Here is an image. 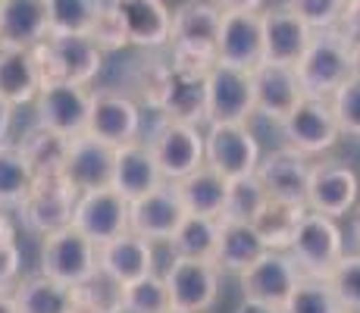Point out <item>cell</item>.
Listing matches in <instances>:
<instances>
[{
	"label": "cell",
	"mask_w": 360,
	"mask_h": 313,
	"mask_svg": "<svg viewBox=\"0 0 360 313\" xmlns=\"http://www.w3.org/2000/svg\"><path fill=\"white\" fill-rule=\"evenodd\" d=\"M345 313H360V310H345Z\"/></svg>",
	"instance_id": "54"
},
{
	"label": "cell",
	"mask_w": 360,
	"mask_h": 313,
	"mask_svg": "<svg viewBox=\"0 0 360 313\" xmlns=\"http://www.w3.org/2000/svg\"><path fill=\"white\" fill-rule=\"evenodd\" d=\"M326 282L332 285L345 310H360V254H342V260L332 267Z\"/></svg>",
	"instance_id": "41"
},
{
	"label": "cell",
	"mask_w": 360,
	"mask_h": 313,
	"mask_svg": "<svg viewBox=\"0 0 360 313\" xmlns=\"http://www.w3.org/2000/svg\"><path fill=\"white\" fill-rule=\"evenodd\" d=\"M75 288V310L85 313H126V282H120L113 273L98 267L85 282Z\"/></svg>",
	"instance_id": "32"
},
{
	"label": "cell",
	"mask_w": 360,
	"mask_h": 313,
	"mask_svg": "<svg viewBox=\"0 0 360 313\" xmlns=\"http://www.w3.org/2000/svg\"><path fill=\"white\" fill-rule=\"evenodd\" d=\"M169 313H176V310H169Z\"/></svg>",
	"instance_id": "56"
},
{
	"label": "cell",
	"mask_w": 360,
	"mask_h": 313,
	"mask_svg": "<svg viewBox=\"0 0 360 313\" xmlns=\"http://www.w3.org/2000/svg\"><path fill=\"white\" fill-rule=\"evenodd\" d=\"M10 125H13V103L0 97V144H4L6 135H10Z\"/></svg>",
	"instance_id": "48"
},
{
	"label": "cell",
	"mask_w": 360,
	"mask_h": 313,
	"mask_svg": "<svg viewBox=\"0 0 360 313\" xmlns=\"http://www.w3.org/2000/svg\"><path fill=\"white\" fill-rule=\"evenodd\" d=\"M297 82H301L307 97H329L357 72L354 63V47L342 38L335 29H320L314 32L307 51L295 63Z\"/></svg>",
	"instance_id": "2"
},
{
	"label": "cell",
	"mask_w": 360,
	"mask_h": 313,
	"mask_svg": "<svg viewBox=\"0 0 360 313\" xmlns=\"http://www.w3.org/2000/svg\"><path fill=\"white\" fill-rule=\"evenodd\" d=\"M185 213H200V217H223L226 194H229V179L217 172L213 166L200 163L188 176L172 182Z\"/></svg>",
	"instance_id": "28"
},
{
	"label": "cell",
	"mask_w": 360,
	"mask_h": 313,
	"mask_svg": "<svg viewBox=\"0 0 360 313\" xmlns=\"http://www.w3.org/2000/svg\"><path fill=\"white\" fill-rule=\"evenodd\" d=\"M34 110L38 122L60 135L72 138L88 129V110H91V91L88 85H72V82H51L41 85L34 94Z\"/></svg>",
	"instance_id": "12"
},
{
	"label": "cell",
	"mask_w": 360,
	"mask_h": 313,
	"mask_svg": "<svg viewBox=\"0 0 360 313\" xmlns=\"http://www.w3.org/2000/svg\"><path fill=\"white\" fill-rule=\"evenodd\" d=\"M169 307L176 313H210L219 298V269L213 260L179 257L166 269Z\"/></svg>",
	"instance_id": "6"
},
{
	"label": "cell",
	"mask_w": 360,
	"mask_h": 313,
	"mask_svg": "<svg viewBox=\"0 0 360 313\" xmlns=\"http://www.w3.org/2000/svg\"><path fill=\"white\" fill-rule=\"evenodd\" d=\"M345 4L348 0H288L285 6L292 13H297L314 32H320V29H332L338 23Z\"/></svg>",
	"instance_id": "43"
},
{
	"label": "cell",
	"mask_w": 360,
	"mask_h": 313,
	"mask_svg": "<svg viewBox=\"0 0 360 313\" xmlns=\"http://www.w3.org/2000/svg\"><path fill=\"white\" fill-rule=\"evenodd\" d=\"M51 34H88L103 0H44Z\"/></svg>",
	"instance_id": "37"
},
{
	"label": "cell",
	"mask_w": 360,
	"mask_h": 313,
	"mask_svg": "<svg viewBox=\"0 0 360 313\" xmlns=\"http://www.w3.org/2000/svg\"><path fill=\"white\" fill-rule=\"evenodd\" d=\"M72 226L82 235H88L94 245H103L129 229V198L116 191L113 185L82 191L75 198Z\"/></svg>",
	"instance_id": "11"
},
{
	"label": "cell",
	"mask_w": 360,
	"mask_h": 313,
	"mask_svg": "<svg viewBox=\"0 0 360 313\" xmlns=\"http://www.w3.org/2000/svg\"><path fill=\"white\" fill-rule=\"evenodd\" d=\"M41 85L51 82H72L91 85L103 66V51L88 34H47L41 44L32 47Z\"/></svg>",
	"instance_id": "3"
},
{
	"label": "cell",
	"mask_w": 360,
	"mask_h": 313,
	"mask_svg": "<svg viewBox=\"0 0 360 313\" xmlns=\"http://www.w3.org/2000/svg\"><path fill=\"white\" fill-rule=\"evenodd\" d=\"M288 254L297 263L301 276L310 279H326L345 254L342 229L335 226L332 217H323L316 210H304L301 222L295 229V238L288 245Z\"/></svg>",
	"instance_id": "4"
},
{
	"label": "cell",
	"mask_w": 360,
	"mask_h": 313,
	"mask_svg": "<svg viewBox=\"0 0 360 313\" xmlns=\"http://www.w3.org/2000/svg\"><path fill=\"white\" fill-rule=\"evenodd\" d=\"M141 129V110L126 94L116 91H91V110H88V135L101 141L122 148L129 141H138Z\"/></svg>",
	"instance_id": "20"
},
{
	"label": "cell",
	"mask_w": 360,
	"mask_h": 313,
	"mask_svg": "<svg viewBox=\"0 0 360 313\" xmlns=\"http://www.w3.org/2000/svg\"><path fill=\"white\" fill-rule=\"evenodd\" d=\"M88 38H91L103 53H107V51H120V47L129 44V34H126V29H122V19L116 16L113 4H103V10L98 13V19H94Z\"/></svg>",
	"instance_id": "44"
},
{
	"label": "cell",
	"mask_w": 360,
	"mask_h": 313,
	"mask_svg": "<svg viewBox=\"0 0 360 313\" xmlns=\"http://www.w3.org/2000/svg\"><path fill=\"white\" fill-rule=\"evenodd\" d=\"M332 29L342 34L351 47L360 44V0H348V4H345L342 16H338V23L332 25Z\"/></svg>",
	"instance_id": "46"
},
{
	"label": "cell",
	"mask_w": 360,
	"mask_h": 313,
	"mask_svg": "<svg viewBox=\"0 0 360 313\" xmlns=\"http://www.w3.org/2000/svg\"><path fill=\"white\" fill-rule=\"evenodd\" d=\"M357 172L342 160H323L310 166L307 182V210H316L323 217H348L357 204Z\"/></svg>",
	"instance_id": "14"
},
{
	"label": "cell",
	"mask_w": 360,
	"mask_h": 313,
	"mask_svg": "<svg viewBox=\"0 0 360 313\" xmlns=\"http://www.w3.org/2000/svg\"><path fill=\"white\" fill-rule=\"evenodd\" d=\"M235 313H282V310L273 307V304H266V301H257V298H245Z\"/></svg>",
	"instance_id": "47"
},
{
	"label": "cell",
	"mask_w": 360,
	"mask_h": 313,
	"mask_svg": "<svg viewBox=\"0 0 360 313\" xmlns=\"http://www.w3.org/2000/svg\"><path fill=\"white\" fill-rule=\"evenodd\" d=\"M75 198H79V191L66 182L63 172L34 176V182L29 188V194L22 198V204H19V210H22L25 222H29L34 232L47 235L72 222Z\"/></svg>",
	"instance_id": "9"
},
{
	"label": "cell",
	"mask_w": 360,
	"mask_h": 313,
	"mask_svg": "<svg viewBox=\"0 0 360 313\" xmlns=\"http://www.w3.org/2000/svg\"><path fill=\"white\" fill-rule=\"evenodd\" d=\"M19 282V248L16 238H0V295L16 288Z\"/></svg>",
	"instance_id": "45"
},
{
	"label": "cell",
	"mask_w": 360,
	"mask_h": 313,
	"mask_svg": "<svg viewBox=\"0 0 360 313\" xmlns=\"http://www.w3.org/2000/svg\"><path fill=\"white\" fill-rule=\"evenodd\" d=\"M260 19H263V60L295 66L301 60V53L307 51L314 29L288 6H276V10L260 13Z\"/></svg>",
	"instance_id": "22"
},
{
	"label": "cell",
	"mask_w": 360,
	"mask_h": 313,
	"mask_svg": "<svg viewBox=\"0 0 360 313\" xmlns=\"http://www.w3.org/2000/svg\"><path fill=\"white\" fill-rule=\"evenodd\" d=\"M182 219H185V207L179 200L172 182H163L154 191L129 200V229L135 235H141V238H148L150 245L154 241H169Z\"/></svg>",
	"instance_id": "17"
},
{
	"label": "cell",
	"mask_w": 360,
	"mask_h": 313,
	"mask_svg": "<svg viewBox=\"0 0 360 313\" xmlns=\"http://www.w3.org/2000/svg\"><path fill=\"white\" fill-rule=\"evenodd\" d=\"M354 241H357V250H360V207L354 210Z\"/></svg>",
	"instance_id": "52"
},
{
	"label": "cell",
	"mask_w": 360,
	"mask_h": 313,
	"mask_svg": "<svg viewBox=\"0 0 360 313\" xmlns=\"http://www.w3.org/2000/svg\"><path fill=\"white\" fill-rule=\"evenodd\" d=\"M204 163L223 172L229 182L251 176L260 163L257 138L248 132L245 122H210L204 135Z\"/></svg>",
	"instance_id": "7"
},
{
	"label": "cell",
	"mask_w": 360,
	"mask_h": 313,
	"mask_svg": "<svg viewBox=\"0 0 360 313\" xmlns=\"http://www.w3.org/2000/svg\"><path fill=\"white\" fill-rule=\"evenodd\" d=\"M219 19H223V6L213 4V0H188V4L179 6L172 13L169 66L204 75L217 63Z\"/></svg>",
	"instance_id": "1"
},
{
	"label": "cell",
	"mask_w": 360,
	"mask_h": 313,
	"mask_svg": "<svg viewBox=\"0 0 360 313\" xmlns=\"http://www.w3.org/2000/svg\"><path fill=\"white\" fill-rule=\"evenodd\" d=\"M0 238H16V229H13L10 217L4 213V207H0Z\"/></svg>",
	"instance_id": "50"
},
{
	"label": "cell",
	"mask_w": 360,
	"mask_h": 313,
	"mask_svg": "<svg viewBox=\"0 0 360 313\" xmlns=\"http://www.w3.org/2000/svg\"><path fill=\"white\" fill-rule=\"evenodd\" d=\"M34 182L29 160L22 157L19 144H0V207H19Z\"/></svg>",
	"instance_id": "36"
},
{
	"label": "cell",
	"mask_w": 360,
	"mask_h": 313,
	"mask_svg": "<svg viewBox=\"0 0 360 313\" xmlns=\"http://www.w3.org/2000/svg\"><path fill=\"white\" fill-rule=\"evenodd\" d=\"M251 88H254V113H263L276 122L285 120L304 97L295 66L269 63V60H263L251 69Z\"/></svg>",
	"instance_id": "19"
},
{
	"label": "cell",
	"mask_w": 360,
	"mask_h": 313,
	"mask_svg": "<svg viewBox=\"0 0 360 313\" xmlns=\"http://www.w3.org/2000/svg\"><path fill=\"white\" fill-rule=\"evenodd\" d=\"M113 166H116V148L101 138L72 135L69 138V151L63 160V176L75 191H94V188L113 185Z\"/></svg>",
	"instance_id": "16"
},
{
	"label": "cell",
	"mask_w": 360,
	"mask_h": 313,
	"mask_svg": "<svg viewBox=\"0 0 360 313\" xmlns=\"http://www.w3.org/2000/svg\"><path fill=\"white\" fill-rule=\"evenodd\" d=\"M238 279H241L245 298H257V301H266L282 310V304L288 301L295 285L301 282V269H297V263L292 260L288 250L266 248L251 267L241 269Z\"/></svg>",
	"instance_id": "15"
},
{
	"label": "cell",
	"mask_w": 360,
	"mask_h": 313,
	"mask_svg": "<svg viewBox=\"0 0 360 313\" xmlns=\"http://www.w3.org/2000/svg\"><path fill=\"white\" fill-rule=\"evenodd\" d=\"M166 179L157 170V160L150 154V144L129 141L116 148V166H113V188L126 198H141V194L154 191Z\"/></svg>",
	"instance_id": "27"
},
{
	"label": "cell",
	"mask_w": 360,
	"mask_h": 313,
	"mask_svg": "<svg viewBox=\"0 0 360 313\" xmlns=\"http://www.w3.org/2000/svg\"><path fill=\"white\" fill-rule=\"evenodd\" d=\"M207 85V122H245L254 113L251 69L213 63L204 75Z\"/></svg>",
	"instance_id": "8"
},
{
	"label": "cell",
	"mask_w": 360,
	"mask_h": 313,
	"mask_svg": "<svg viewBox=\"0 0 360 313\" xmlns=\"http://www.w3.org/2000/svg\"><path fill=\"white\" fill-rule=\"evenodd\" d=\"M150 154L166 182H176L204 163V135L198 132V125L163 120V125L150 138Z\"/></svg>",
	"instance_id": "13"
},
{
	"label": "cell",
	"mask_w": 360,
	"mask_h": 313,
	"mask_svg": "<svg viewBox=\"0 0 360 313\" xmlns=\"http://www.w3.org/2000/svg\"><path fill=\"white\" fill-rule=\"evenodd\" d=\"M169 288L166 279L148 273L126 285V313H169Z\"/></svg>",
	"instance_id": "40"
},
{
	"label": "cell",
	"mask_w": 360,
	"mask_h": 313,
	"mask_svg": "<svg viewBox=\"0 0 360 313\" xmlns=\"http://www.w3.org/2000/svg\"><path fill=\"white\" fill-rule=\"evenodd\" d=\"M110 4H113L116 16L122 19L129 44L144 47V51L169 44L172 13L166 10L163 0H110Z\"/></svg>",
	"instance_id": "23"
},
{
	"label": "cell",
	"mask_w": 360,
	"mask_h": 313,
	"mask_svg": "<svg viewBox=\"0 0 360 313\" xmlns=\"http://www.w3.org/2000/svg\"><path fill=\"white\" fill-rule=\"evenodd\" d=\"M304 210H307L304 204H285V200L269 198L266 207L254 217V229H257V235L263 238V245L269 250H288Z\"/></svg>",
	"instance_id": "34"
},
{
	"label": "cell",
	"mask_w": 360,
	"mask_h": 313,
	"mask_svg": "<svg viewBox=\"0 0 360 313\" xmlns=\"http://www.w3.org/2000/svg\"><path fill=\"white\" fill-rule=\"evenodd\" d=\"M41 88L38 66L29 47H4L0 44V97L13 107L34 101Z\"/></svg>",
	"instance_id": "31"
},
{
	"label": "cell",
	"mask_w": 360,
	"mask_h": 313,
	"mask_svg": "<svg viewBox=\"0 0 360 313\" xmlns=\"http://www.w3.org/2000/svg\"><path fill=\"white\" fill-rule=\"evenodd\" d=\"M354 63H357V72H360V44L354 47Z\"/></svg>",
	"instance_id": "53"
},
{
	"label": "cell",
	"mask_w": 360,
	"mask_h": 313,
	"mask_svg": "<svg viewBox=\"0 0 360 313\" xmlns=\"http://www.w3.org/2000/svg\"><path fill=\"white\" fill-rule=\"evenodd\" d=\"M266 250L263 238L257 235L254 222H238V219H219V241L213 250V263L217 269L226 273H241Z\"/></svg>",
	"instance_id": "29"
},
{
	"label": "cell",
	"mask_w": 360,
	"mask_h": 313,
	"mask_svg": "<svg viewBox=\"0 0 360 313\" xmlns=\"http://www.w3.org/2000/svg\"><path fill=\"white\" fill-rule=\"evenodd\" d=\"M282 313H345V307L338 304L335 291L326 279L301 276V282L295 285L288 301L282 304Z\"/></svg>",
	"instance_id": "39"
},
{
	"label": "cell",
	"mask_w": 360,
	"mask_h": 313,
	"mask_svg": "<svg viewBox=\"0 0 360 313\" xmlns=\"http://www.w3.org/2000/svg\"><path fill=\"white\" fill-rule=\"evenodd\" d=\"M16 313H72L75 310V288L63 285L51 276L38 273L16 282L13 288Z\"/></svg>",
	"instance_id": "30"
},
{
	"label": "cell",
	"mask_w": 360,
	"mask_h": 313,
	"mask_svg": "<svg viewBox=\"0 0 360 313\" xmlns=\"http://www.w3.org/2000/svg\"><path fill=\"white\" fill-rule=\"evenodd\" d=\"M219 241V217H200V213H185L179 229L172 232L169 245L179 257H198V260H213V250Z\"/></svg>",
	"instance_id": "35"
},
{
	"label": "cell",
	"mask_w": 360,
	"mask_h": 313,
	"mask_svg": "<svg viewBox=\"0 0 360 313\" xmlns=\"http://www.w3.org/2000/svg\"><path fill=\"white\" fill-rule=\"evenodd\" d=\"M257 179L273 200L307 207V182H310L307 154H301L295 148L273 151L266 160L257 163Z\"/></svg>",
	"instance_id": "21"
},
{
	"label": "cell",
	"mask_w": 360,
	"mask_h": 313,
	"mask_svg": "<svg viewBox=\"0 0 360 313\" xmlns=\"http://www.w3.org/2000/svg\"><path fill=\"white\" fill-rule=\"evenodd\" d=\"M0 313H16V304H13V295H0Z\"/></svg>",
	"instance_id": "51"
},
{
	"label": "cell",
	"mask_w": 360,
	"mask_h": 313,
	"mask_svg": "<svg viewBox=\"0 0 360 313\" xmlns=\"http://www.w3.org/2000/svg\"><path fill=\"white\" fill-rule=\"evenodd\" d=\"M329 103H332L338 129L360 138V72L351 75V79L329 97Z\"/></svg>",
	"instance_id": "42"
},
{
	"label": "cell",
	"mask_w": 360,
	"mask_h": 313,
	"mask_svg": "<svg viewBox=\"0 0 360 313\" xmlns=\"http://www.w3.org/2000/svg\"><path fill=\"white\" fill-rule=\"evenodd\" d=\"M223 10H260L263 0H217Z\"/></svg>",
	"instance_id": "49"
},
{
	"label": "cell",
	"mask_w": 360,
	"mask_h": 313,
	"mask_svg": "<svg viewBox=\"0 0 360 313\" xmlns=\"http://www.w3.org/2000/svg\"><path fill=\"white\" fill-rule=\"evenodd\" d=\"M282 132H285L288 148L301 151V154H323L332 144L338 141L342 129L335 122V113H332V103L326 97H307L304 94L297 101V107L285 120L279 122Z\"/></svg>",
	"instance_id": "10"
},
{
	"label": "cell",
	"mask_w": 360,
	"mask_h": 313,
	"mask_svg": "<svg viewBox=\"0 0 360 313\" xmlns=\"http://www.w3.org/2000/svg\"><path fill=\"white\" fill-rule=\"evenodd\" d=\"M51 34L44 0H0V44L32 47Z\"/></svg>",
	"instance_id": "26"
},
{
	"label": "cell",
	"mask_w": 360,
	"mask_h": 313,
	"mask_svg": "<svg viewBox=\"0 0 360 313\" xmlns=\"http://www.w3.org/2000/svg\"><path fill=\"white\" fill-rule=\"evenodd\" d=\"M98 269V245L79 229L69 226L44 235L41 245V273L63 285H79Z\"/></svg>",
	"instance_id": "5"
},
{
	"label": "cell",
	"mask_w": 360,
	"mask_h": 313,
	"mask_svg": "<svg viewBox=\"0 0 360 313\" xmlns=\"http://www.w3.org/2000/svg\"><path fill=\"white\" fill-rule=\"evenodd\" d=\"M98 267H103L107 273H113L120 282L129 285L141 279V276L154 273V248H150L148 238L126 229L122 235L98 245Z\"/></svg>",
	"instance_id": "25"
},
{
	"label": "cell",
	"mask_w": 360,
	"mask_h": 313,
	"mask_svg": "<svg viewBox=\"0 0 360 313\" xmlns=\"http://www.w3.org/2000/svg\"><path fill=\"white\" fill-rule=\"evenodd\" d=\"M204 75H200V72H185V69L169 66V79H166L160 103H157V110L163 113V120L188 122V125H198L200 120H207V85H204Z\"/></svg>",
	"instance_id": "24"
},
{
	"label": "cell",
	"mask_w": 360,
	"mask_h": 313,
	"mask_svg": "<svg viewBox=\"0 0 360 313\" xmlns=\"http://www.w3.org/2000/svg\"><path fill=\"white\" fill-rule=\"evenodd\" d=\"M72 313H85V310H72Z\"/></svg>",
	"instance_id": "55"
},
{
	"label": "cell",
	"mask_w": 360,
	"mask_h": 313,
	"mask_svg": "<svg viewBox=\"0 0 360 313\" xmlns=\"http://www.w3.org/2000/svg\"><path fill=\"white\" fill-rule=\"evenodd\" d=\"M217 60L238 69L263 63V19L260 10H223L217 38Z\"/></svg>",
	"instance_id": "18"
},
{
	"label": "cell",
	"mask_w": 360,
	"mask_h": 313,
	"mask_svg": "<svg viewBox=\"0 0 360 313\" xmlns=\"http://www.w3.org/2000/svg\"><path fill=\"white\" fill-rule=\"evenodd\" d=\"M19 151H22V157L29 160L34 176H51V172H63L69 138L38 122L29 135L19 141Z\"/></svg>",
	"instance_id": "33"
},
{
	"label": "cell",
	"mask_w": 360,
	"mask_h": 313,
	"mask_svg": "<svg viewBox=\"0 0 360 313\" xmlns=\"http://www.w3.org/2000/svg\"><path fill=\"white\" fill-rule=\"evenodd\" d=\"M269 194L266 188L260 185L257 172L251 176H241L229 182V194H226V207H223V217L219 219H238V222H254V217L266 207Z\"/></svg>",
	"instance_id": "38"
}]
</instances>
